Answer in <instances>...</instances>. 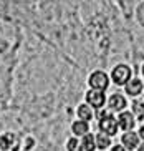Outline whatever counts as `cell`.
I'll return each mask as SVG.
<instances>
[{
    "label": "cell",
    "mask_w": 144,
    "mask_h": 151,
    "mask_svg": "<svg viewBox=\"0 0 144 151\" xmlns=\"http://www.w3.org/2000/svg\"><path fill=\"white\" fill-rule=\"evenodd\" d=\"M90 86H91L93 90H106L108 88V76H106V73H103V71H95L91 76H90Z\"/></svg>",
    "instance_id": "1"
},
{
    "label": "cell",
    "mask_w": 144,
    "mask_h": 151,
    "mask_svg": "<svg viewBox=\"0 0 144 151\" xmlns=\"http://www.w3.org/2000/svg\"><path fill=\"white\" fill-rule=\"evenodd\" d=\"M129 76H131V70H129V67H126V65H118V67L113 70V80H114V83H118V85L128 83Z\"/></svg>",
    "instance_id": "2"
},
{
    "label": "cell",
    "mask_w": 144,
    "mask_h": 151,
    "mask_svg": "<svg viewBox=\"0 0 144 151\" xmlns=\"http://www.w3.org/2000/svg\"><path fill=\"white\" fill-rule=\"evenodd\" d=\"M105 95H103V91L101 90H90L86 93V101L91 105V106H95V108H101L103 105H105Z\"/></svg>",
    "instance_id": "3"
},
{
    "label": "cell",
    "mask_w": 144,
    "mask_h": 151,
    "mask_svg": "<svg viewBox=\"0 0 144 151\" xmlns=\"http://www.w3.org/2000/svg\"><path fill=\"white\" fill-rule=\"evenodd\" d=\"M100 128H101V131L106 133V134H114L118 131V121L114 120L111 115H108V116H105V118H101Z\"/></svg>",
    "instance_id": "4"
},
{
    "label": "cell",
    "mask_w": 144,
    "mask_h": 151,
    "mask_svg": "<svg viewBox=\"0 0 144 151\" xmlns=\"http://www.w3.org/2000/svg\"><path fill=\"white\" fill-rule=\"evenodd\" d=\"M71 129H73V133L76 134V136H85V134H88V131H90V126H88V121L80 120V121H75Z\"/></svg>",
    "instance_id": "5"
},
{
    "label": "cell",
    "mask_w": 144,
    "mask_h": 151,
    "mask_svg": "<svg viewBox=\"0 0 144 151\" xmlns=\"http://www.w3.org/2000/svg\"><path fill=\"white\" fill-rule=\"evenodd\" d=\"M119 126L123 129H131L134 126V118L131 113H121L119 115Z\"/></svg>",
    "instance_id": "6"
},
{
    "label": "cell",
    "mask_w": 144,
    "mask_h": 151,
    "mask_svg": "<svg viewBox=\"0 0 144 151\" xmlns=\"http://www.w3.org/2000/svg\"><path fill=\"white\" fill-rule=\"evenodd\" d=\"M123 143H124V146L128 148V150H134L136 146H138V143H139V139H138V134L136 133H126L124 136H123Z\"/></svg>",
    "instance_id": "7"
},
{
    "label": "cell",
    "mask_w": 144,
    "mask_h": 151,
    "mask_svg": "<svg viewBox=\"0 0 144 151\" xmlns=\"http://www.w3.org/2000/svg\"><path fill=\"white\" fill-rule=\"evenodd\" d=\"M109 106L113 108V110H123V108L126 106V100L121 95H113V96L109 98Z\"/></svg>",
    "instance_id": "8"
},
{
    "label": "cell",
    "mask_w": 144,
    "mask_h": 151,
    "mask_svg": "<svg viewBox=\"0 0 144 151\" xmlns=\"http://www.w3.org/2000/svg\"><path fill=\"white\" fill-rule=\"evenodd\" d=\"M126 91L131 95V96H136V95H139L141 91H143V83H141L139 80H131L126 86Z\"/></svg>",
    "instance_id": "9"
},
{
    "label": "cell",
    "mask_w": 144,
    "mask_h": 151,
    "mask_svg": "<svg viewBox=\"0 0 144 151\" xmlns=\"http://www.w3.org/2000/svg\"><path fill=\"white\" fill-rule=\"evenodd\" d=\"M78 118L83 121H90L93 118V111L91 108L88 106V105H81V106H78Z\"/></svg>",
    "instance_id": "10"
},
{
    "label": "cell",
    "mask_w": 144,
    "mask_h": 151,
    "mask_svg": "<svg viewBox=\"0 0 144 151\" xmlns=\"http://www.w3.org/2000/svg\"><path fill=\"white\" fill-rule=\"evenodd\" d=\"M81 143H83V150L85 151H93L96 148V138L93 136V134H85V138L81 139Z\"/></svg>",
    "instance_id": "11"
},
{
    "label": "cell",
    "mask_w": 144,
    "mask_h": 151,
    "mask_svg": "<svg viewBox=\"0 0 144 151\" xmlns=\"http://www.w3.org/2000/svg\"><path fill=\"white\" fill-rule=\"evenodd\" d=\"M109 143H111V139L108 138V134H106V133H100L98 136H96V146L100 148V150H105V148H108Z\"/></svg>",
    "instance_id": "12"
},
{
    "label": "cell",
    "mask_w": 144,
    "mask_h": 151,
    "mask_svg": "<svg viewBox=\"0 0 144 151\" xmlns=\"http://www.w3.org/2000/svg\"><path fill=\"white\" fill-rule=\"evenodd\" d=\"M66 150L68 151H83V143L76 139V138H70L66 143Z\"/></svg>",
    "instance_id": "13"
},
{
    "label": "cell",
    "mask_w": 144,
    "mask_h": 151,
    "mask_svg": "<svg viewBox=\"0 0 144 151\" xmlns=\"http://www.w3.org/2000/svg\"><path fill=\"white\" fill-rule=\"evenodd\" d=\"M111 151H124V148H123V146H114Z\"/></svg>",
    "instance_id": "14"
},
{
    "label": "cell",
    "mask_w": 144,
    "mask_h": 151,
    "mask_svg": "<svg viewBox=\"0 0 144 151\" xmlns=\"http://www.w3.org/2000/svg\"><path fill=\"white\" fill-rule=\"evenodd\" d=\"M139 136H141V138H143V139H144V126H143V128L139 129Z\"/></svg>",
    "instance_id": "15"
},
{
    "label": "cell",
    "mask_w": 144,
    "mask_h": 151,
    "mask_svg": "<svg viewBox=\"0 0 144 151\" xmlns=\"http://www.w3.org/2000/svg\"><path fill=\"white\" fill-rule=\"evenodd\" d=\"M139 151H144V145H143V146H141V148H139Z\"/></svg>",
    "instance_id": "16"
},
{
    "label": "cell",
    "mask_w": 144,
    "mask_h": 151,
    "mask_svg": "<svg viewBox=\"0 0 144 151\" xmlns=\"http://www.w3.org/2000/svg\"><path fill=\"white\" fill-rule=\"evenodd\" d=\"M143 71H144V67H143Z\"/></svg>",
    "instance_id": "17"
}]
</instances>
